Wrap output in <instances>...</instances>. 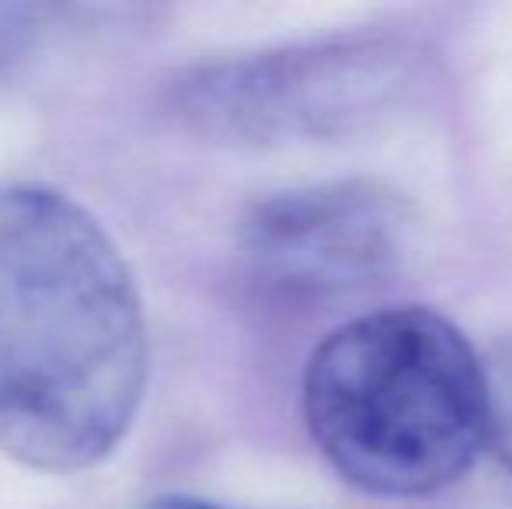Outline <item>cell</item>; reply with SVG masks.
<instances>
[{
  "label": "cell",
  "mask_w": 512,
  "mask_h": 509,
  "mask_svg": "<svg viewBox=\"0 0 512 509\" xmlns=\"http://www.w3.org/2000/svg\"><path fill=\"white\" fill-rule=\"evenodd\" d=\"M408 241V206L370 178L300 185L262 199L241 224V258L262 290L328 300L391 276Z\"/></svg>",
  "instance_id": "obj_4"
},
{
  "label": "cell",
  "mask_w": 512,
  "mask_h": 509,
  "mask_svg": "<svg viewBox=\"0 0 512 509\" xmlns=\"http://www.w3.org/2000/svg\"><path fill=\"white\" fill-rule=\"evenodd\" d=\"M436 56L398 32H342L199 63L164 88V112L220 147L342 140L401 112Z\"/></svg>",
  "instance_id": "obj_3"
},
{
  "label": "cell",
  "mask_w": 512,
  "mask_h": 509,
  "mask_svg": "<svg viewBox=\"0 0 512 509\" xmlns=\"http://www.w3.org/2000/svg\"><path fill=\"white\" fill-rule=\"evenodd\" d=\"M143 509H223V506L206 503V499H196V496H161Z\"/></svg>",
  "instance_id": "obj_6"
},
{
  "label": "cell",
  "mask_w": 512,
  "mask_h": 509,
  "mask_svg": "<svg viewBox=\"0 0 512 509\" xmlns=\"http://www.w3.org/2000/svg\"><path fill=\"white\" fill-rule=\"evenodd\" d=\"M488 387H492V447L512 471V339L502 342L488 360Z\"/></svg>",
  "instance_id": "obj_5"
},
{
  "label": "cell",
  "mask_w": 512,
  "mask_h": 509,
  "mask_svg": "<svg viewBox=\"0 0 512 509\" xmlns=\"http://www.w3.org/2000/svg\"><path fill=\"white\" fill-rule=\"evenodd\" d=\"M304 419L349 485L384 499L432 496L492 443L488 363L429 307L359 314L310 353Z\"/></svg>",
  "instance_id": "obj_2"
},
{
  "label": "cell",
  "mask_w": 512,
  "mask_h": 509,
  "mask_svg": "<svg viewBox=\"0 0 512 509\" xmlns=\"http://www.w3.org/2000/svg\"><path fill=\"white\" fill-rule=\"evenodd\" d=\"M150 381L136 276L105 224L39 182L0 185V454L77 475L115 454Z\"/></svg>",
  "instance_id": "obj_1"
}]
</instances>
